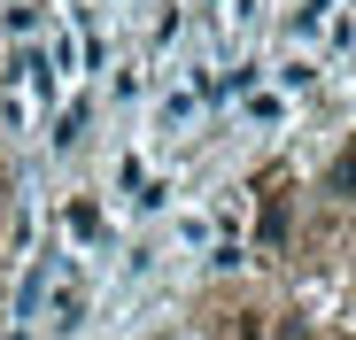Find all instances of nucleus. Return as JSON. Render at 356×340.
<instances>
[{
	"instance_id": "f257e3e1",
	"label": "nucleus",
	"mask_w": 356,
	"mask_h": 340,
	"mask_svg": "<svg viewBox=\"0 0 356 340\" xmlns=\"http://www.w3.org/2000/svg\"><path fill=\"white\" fill-rule=\"evenodd\" d=\"M86 294H78V278H54V325H78Z\"/></svg>"
},
{
	"instance_id": "f03ea898",
	"label": "nucleus",
	"mask_w": 356,
	"mask_h": 340,
	"mask_svg": "<svg viewBox=\"0 0 356 340\" xmlns=\"http://www.w3.org/2000/svg\"><path fill=\"white\" fill-rule=\"evenodd\" d=\"M333 8H341V0H302V16H294V24H302V31H325Z\"/></svg>"
}]
</instances>
